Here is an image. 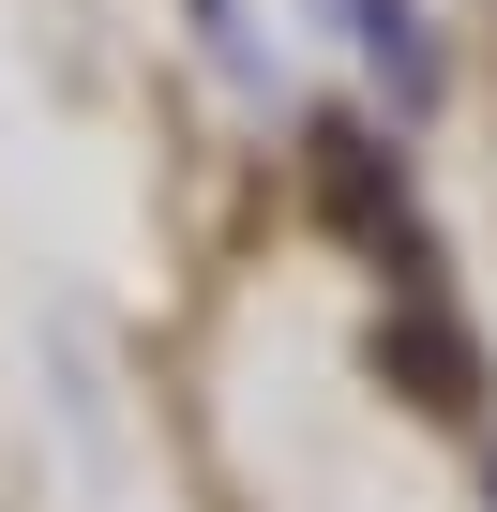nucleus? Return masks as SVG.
Here are the masks:
<instances>
[{
    "mask_svg": "<svg viewBox=\"0 0 497 512\" xmlns=\"http://www.w3.org/2000/svg\"><path fill=\"white\" fill-rule=\"evenodd\" d=\"M196 31H211L226 61H241V46H257V31H241V0H196Z\"/></svg>",
    "mask_w": 497,
    "mask_h": 512,
    "instance_id": "nucleus-1",
    "label": "nucleus"
}]
</instances>
